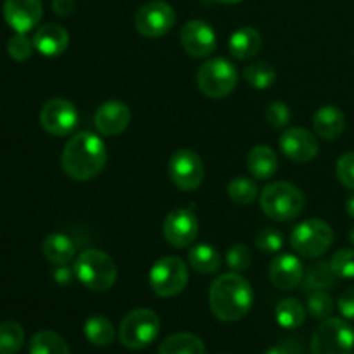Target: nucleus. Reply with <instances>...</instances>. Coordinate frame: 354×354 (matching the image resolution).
Masks as SVG:
<instances>
[{"instance_id":"1","label":"nucleus","mask_w":354,"mask_h":354,"mask_svg":"<svg viewBox=\"0 0 354 354\" xmlns=\"http://www.w3.org/2000/svg\"><path fill=\"white\" fill-rule=\"evenodd\" d=\"M107 162V149L102 138L90 131L73 135L64 145L61 165L66 175L76 182H86L99 175Z\"/></svg>"},{"instance_id":"2","label":"nucleus","mask_w":354,"mask_h":354,"mask_svg":"<svg viewBox=\"0 0 354 354\" xmlns=\"http://www.w3.org/2000/svg\"><path fill=\"white\" fill-rule=\"evenodd\" d=\"M252 301L254 294L251 283L239 273L218 277L209 289L211 311L221 322L242 320L251 310Z\"/></svg>"},{"instance_id":"3","label":"nucleus","mask_w":354,"mask_h":354,"mask_svg":"<svg viewBox=\"0 0 354 354\" xmlns=\"http://www.w3.org/2000/svg\"><path fill=\"white\" fill-rule=\"evenodd\" d=\"M75 275L92 292H106L116 283L118 268L109 254L99 249H86L76 258Z\"/></svg>"},{"instance_id":"4","label":"nucleus","mask_w":354,"mask_h":354,"mask_svg":"<svg viewBox=\"0 0 354 354\" xmlns=\"http://www.w3.org/2000/svg\"><path fill=\"white\" fill-rule=\"evenodd\" d=\"M261 209L270 220L290 221L304 209V196L294 183H270L261 192Z\"/></svg>"},{"instance_id":"5","label":"nucleus","mask_w":354,"mask_h":354,"mask_svg":"<svg viewBox=\"0 0 354 354\" xmlns=\"http://www.w3.org/2000/svg\"><path fill=\"white\" fill-rule=\"evenodd\" d=\"M159 332H161V320L158 315L152 310L140 308V310L130 311L121 320L118 337L124 348L138 351L152 344Z\"/></svg>"},{"instance_id":"6","label":"nucleus","mask_w":354,"mask_h":354,"mask_svg":"<svg viewBox=\"0 0 354 354\" xmlns=\"http://www.w3.org/2000/svg\"><path fill=\"white\" fill-rule=\"evenodd\" d=\"M239 73L228 59L214 57L204 62L197 71L199 90L209 99H223L237 86Z\"/></svg>"},{"instance_id":"7","label":"nucleus","mask_w":354,"mask_h":354,"mask_svg":"<svg viewBox=\"0 0 354 354\" xmlns=\"http://www.w3.org/2000/svg\"><path fill=\"white\" fill-rule=\"evenodd\" d=\"M334 242V230L324 220H306L297 225L290 234V245L304 258H320L330 249Z\"/></svg>"},{"instance_id":"8","label":"nucleus","mask_w":354,"mask_h":354,"mask_svg":"<svg viewBox=\"0 0 354 354\" xmlns=\"http://www.w3.org/2000/svg\"><path fill=\"white\" fill-rule=\"evenodd\" d=\"M149 283L159 297H175L189 283V268L183 259L176 256H166L158 259L149 272Z\"/></svg>"},{"instance_id":"9","label":"nucleus","mask_w":354,"mask_h":354,"mask_svg":"<svg viewBox=\"0 0 354 354\" xmlns=\"http://www.w3.org/2000/svg\"><path fill=\"white\" fill-rule=\"evenodd\" d=\"M354 330L341 318H327L311 337V354H351Z\"/></svg>"},{"instance_id":"10","label":"nucleus","mask_w":354,"mask_h":354,"mask_svg":"<svg viewBox=\"0 0 354 354\" xmlns=\"http://www.w3.org/2000/svg\"><path fill=\"white\" fill-rule=\"evenodd\" d=\"M168 175L175 187L190 192L203 185L206 169H204V162L197 152L190 151V149H178L169 158Z\"/></svg>"},{"instance_id":"11","label":"nucleus","mask_w":354,"mask_h":354,"mask_svg":"<svg viewBox=\"0 0 354 354\" xmlns=\"http://www.w3.org/2000/svg\"><path fill=\"white\" fill-rule=\"evenodd\" d=\"M176 14L165 0H152L142 6L135 16V28L145 38H161L175 26Z\"/></svg>"},{"instance_id":"12","label":"nucleus","mask_w":354,"mask_h":354,"mask_svg":"<svg viewBox=\"0 0 354 354\" xmlns=\"http://www.w3.org/2000/svg\"><path fill=\"white\" fill-rule=\"evenodd\" d=\"M40 124L48 135L66 137L78 124V109L68 99H50L41 107Z\"/></svg>"},{"instance_id":"13","label":"nucleus","mask_w":354,"mask_h":354,"mask_svg":"<svg viewBox=\"0 0 354 354\" xmlns=\"http://www.w3.org/2000/svg\"><path fill=\"white\" fill-rule=\"evenodd\" d=\"M199 234V221L196 213L189 207L173 209L162 223V235L173 248H187Z\"/></svg>"},{"instance_id":"14","label":"nucleus","mask_w":354,"mask_h":354,"mask_svg":"<svg viewBox=\"0 0 354 354\" xmlns=\"http://www.w3.org/2000/svg\"><path fill=\"white\" fill-rule=\"evenodd\" d=\"M180 41L183 50L196 59L207 57L216 48V35L214 30L201 19H192L180 31Z\"/></svg>"},{"instance_id":"15","label":"nucleus","mask_w":354,"mask_h":354,"mask_svg":"<svg viewBox=\"0 0 354 354\" xmlns=\"http://www.w3.org/2000/svg\"><path fill=\"white\" fill-rule=\"evenodd\" d=\"M44 16L41 0H6L3 19L16 33H28Z\"/></svg>"},{"instance_id":"16","label":"nucleus","mask_w":354,"mask_h":354,"mask_svg":"<svg viewBox=\"0 0 354 354\" xmlns=\"http://www.w3.org/2000/svg\"><path fill=\"white\" fill-rule=\"evenodd\" d=\"M280 149L294 162H310L320 152L317 137L304 128H289L280 137Z\"/></svg>"},{"instance_id":"17","label":"nucleus","mask_w":354,"mask_h":354,"mask_svg":"<svg viewBox=\"0 0 354 354\" xmlns=\"http://www.w3.org/2000/svg\"><path fill=\"white\" fill-rule=\"evenodd\" d=\"M130 107L120 100H107V102L100 104L93 116L95 128L106 137H116V135L123 133L130 124Z\"/></svg>"},{"instance_id":"18","label":"nucleus","mask_w":354,"mask_h":354,"mask_svg":"<svg viewBox=\"0 0 354 354\" xmlns=\"http://www.w3.org/2000/svg\"><path fill=\"white\" fill-rule=\"evenodd\" d=\"M270 280L282 290L296 289L304 279V266L301 259L294 254H282L270 265Z\"/></svg>"},{"instance_id":"19","label":"nucleus","mask_w":354,"mask_h":354,"mask_svg":"<svg viewBox=\"0 0 354 354\" xmlns=\"http://www.w3.org/2000/svg\"><path fill=\"white\" fill-rule=\"evenodd\" d=\"M35 50L40 52L45 57H57L68 48L69 33L61 24L47 23L41 24L33 35Z\"/></svg>"},{"instance_id":"20","label":"nucleus","mask_w":354,"mask_h":354,"mask_svg":"<svg viewBox=\"0 0 354 354\" xmlns=\"http://www.w3.org/2000/svg\"><path fill=\"white\" fill-rule=\"evenodd\" d=\"M263 47L261 35L258 30L251 26H242L232 33L230 40H228V48L230 54L239 61H249V59L256 57Z\"/></svg>"},{"instance_id":"21","label":"nucleus","mask_w":354,"mask_h":354,"mask_svg":"<svg viewBox=\"0 0 354 354\" xmlns=\"http://www.w3.org/2000/svg\"><path fill=\"white\" fill-rule=\"evenodd\" d=\"M313 127L325 140H337L346 128V116L337 106H322L313 116Z\"/></svg>"},{"instance_id":"22","label":"nucleus","mask_w":354,"mask_h":354,"mask_svg":"<svg viewBox=\"0 0 354 354\" xmlns=\"http://www.w3.org/2000/svg\"><path fill=\"white\" fill-rule=\"evenodd\" d=\"M248 169L254 178L268 180L279 169V159L270 145H256L248 154Z\"/></svg>"},{"instance_id":"23","label":"nucleus","mask_w":354,"mask_h":354,"mask_svg":"<svg viewBox=\"0 0 354 354\" xmlns=\"http://www.w3.org/2000/svg\"><path fill=\"white\" fill-rule=\"evenodd\" d=\"M41 252H44L45 259L57 266H64L75 258L76 245L71 237L66 234H50L45 237L44 244H41Z\"/></svg>"},{"instance_id":"24","label":"nucleus","mask_w":354,"mask_h":354,"mask_svg":"<svg viewBox=\"0 0 354 354\" xmlns=\"http://www.w3.org/2000/svg\"><path fill=\"white\" fill-rule=\"evenodd\" d=\"M159 354H206V346L197 335L189 332L171 334L161 342Z\"/></svg>"},{"instance_id":"25","label":"nucleus","mask_w":354,"mask_h":354,"mask_svg":"<svg viewBox=\"0 0 354 354\" xmlns=\"http://www.w3.org/2000/svg\"><path fill=\"white\" fill-rule=\"evenodd\" d=\"M189 265L201 275H213L220 270L221 256L211 244H196L189 251Z\"/></svg>"},{"instance_id":"26","label":"nucleus","mask_w":354,"mask_h":354,"mask_svg":"<svg viewBox=\"0 0 354 354\" xmlns=\"http://www.w3.org/2000/svg\"><path fill=\"white\" fill-rule=\"evenodd\" d=\"M337 283V275L332 270V265L327 261H318L311 266L303 279V289L308 292H317V290H327Z\"/></svg>"},{"instance_id":"27","label":"nucleus","mask_w":354,"mask_h":354,"mask_svg":"<svg viewBox=\"0 0 354 354\" xmlns=\"http://www.w3.org/2000/svg\"><path fill=\"white\" fill-rule=\"evenodd\" d=\"M83 332H85V337L88 339L90 344L99 346V348H106V346L113 344L114 339H116L113 324L106 317H100V315L90 317L85 322Z\"/></svg>"},{"instance_id":"28","label":"nucleus","mask_w":354,"mask_h":354,"mask_svg":"<svg viewBox=\"0 0 354 354\" xmlns=\"http://www.w3.org/2000/svg\"><path fill=\"white\" fill-rule=\"evenodd\" d=\"M30 354H69V346L64 337L52 330H41L31 337L28 346Z\"/></svg>"},{"instance_id":"29","label":"nucleus","mask_w":354,"mask_h":354,"mask_svg":"<svg viewBox=\"0 0 354 354\" xmlns=\"http://www.w3.org/2000/svg\"><path fill=\"white\" fill-rule=\"evenodd\" d=\"M304 318H306V310H304L303 304L297 299H294V297L282 299L277 304L275 320L282 328H287V330L299 328L301 325L304 324Z\"/></svg>"},{"instance_id":"30","label":"nucleus","mask_w":354,"mask_h":354,"mask_svg":"<svg viewBox=\"0 0 354 354\" xmlns=\"http://www.w3.org/2000/svg\"><path fill=\"white\" fill-rule=\"evenodd\" d=\"M244 80L249 83L251 86L258 90H265L270 88L273 83L277 82V71L270 62L259 61V62H252V64L245 66L244 68Z\"/></svg>"},{"instance_id":"31","label":"nucleus","mask_w":354,"mask_h":354,"mask_svg":"<svg viewBox=\"0 0 354 354\" xmlns=\"http://www.w3.org/2000/svg\"><path fill=\"white\" fill-rule=\"evenodd\" d=\"M24 344V330L17 322L0 324V354H17Z\"/></svg>"},{"instance_id":"32","label":"nucleus","mask_w":354,"mask_h":354,"mask_svg":"<svg viewBox=\"0 0 354 354\" xmlns=\"http://www.w3.org/2000/svg\"><path fill=\"white\" fill-rule=\"evenodd\" d=\"M228 197L239 206H249L258 199V185L248 176H237L228 183Z\"/></svg>"},{"instance_id":"33","label":"nucleus","mask_w":354,"mask_h":354,"mask_svg":"<svg viewBox=\"0 0 354 354\" xmlns=\"http://www.w3.org/2000/svg\"><path fill=\"white\" fill-rule=\"evenodd\" d=\"M308 311L313 318L318 320H327L334 313V301L325 290H317L311 292L308 297Z\"/></svg>"},{"instance_id":"34","label":"nucleus","mask_w":354,"mask_h":354,"mask_svg":"<svg viewBox=\"0 0 354 354\" xmlns=\"http://www.w3.org/2000/svg\"><path fill=\"white\" fill-rule=\"evenodd\" d=\"M337 279H354V249H341L330 259Z\"/></svg>"},{"instance_id":"35","label":"nucleus","mask_w":354,"mask_h":354,"mask_svg":"<svg viewBox=\"0 0 354 354\" xmlns=\"http://www.w3.org/2000/svg\"><path fill=\"white\" fill-rule=\"evenodd\" d=\"M33 40L26 37V33H16L7 41V52L14 61H26L33 54Z\"/></svg>"},{"instance_id":"36","label":"nucleus","mask_w":354,"mask_h":354,"mask_svg":"<svg viewBox=\"0 0 354 354\" xmlns=\"http://www.w3.org/2000/svg\"><path fill=\"white\" fill-rule=\"evenodd\" d=\"M283 242H286L283 234L277 228H265L256 237V245H258L259 251L266 252V254L279 252L283 248Z\"/></svg>"},{"instance_id":"37","label":"nucleus","mask_w":354,"mask_h":354,"mask_svg":"<svg viewBox=\"0 0 354 354\" xmlns=\"http://www.w3.org/2000/svg\"><path fill=\"white\" fill-rule=\"evenodd\" d=\"M251 251L244 244H234L227 252V265L232 272L241 273L251 265Z\"/></svg>"},{"instance_id":"38","label":"nucleus","mask_w":354,"mask_h":354,"mask_svg":"<svg viewBox=\"0 0 354 354\" xmlns=\"http://www.w3.org/2000/svg\"><path fill=\"white\" fill-rule=\"evenodd\" d=\"M290 109L287 104L280 102V100H275V102L268 104L265 111V120L270 127L273 128H283L289 124L290 121Z\"/></svg>"},{"instance_id":"39","label":"nucleus","mask_w":354,"mask_h":354,"mask_svg":"<svg viewBox=\"0 0 354 354\" xmlns=\"http://www.w3.org/2000/svg\"><path fill=\"white\" fill-rule=\"evenodd\" d=\"M335 175L346 189L354 190V152H346L339 158Z\"/></svg>"},{"instance_id":"40","label":"nucleus","mask_w":354,"mask_h":354,"mask_svg":"<svg viewBox=\"0 0 354 354\" xmlns=\"http://www.w3.org/2000/svg\"><path fill=\"white\" fill-rule=\"evenodd\" d=\"M337 308L341 311V315L348 320H354V287L353 289L344 290V292L339 296Z\"/></svg>"},{"instance_id":"41","label":"nucleus","mask_w":354,"mask_h":354,"mask_svg":"<svg viewBox=\"0 0 354 354\" xmlns=\"http://www.w3.org/2000/svg\"><path fill=\"white\" fill-rule=\"evenodd\" d=\"M52 9L57 16L68 17L75 10V0H52Z\"/></svg>"},{"instance_id":"42","label":"nucleus","mask_w":354,"mask_h":354,"mask_svg":"<svg viewBox=\"0 0 354 354\" xmlns=\"http://www.w3.org/2000/svg\"><path fill=\"white\" fill-rule=\"evenodd\" d=\"M69 270H66V265L62 266L61 270H59V272H55V280H57L59 283H66V282H69V280H71V275H69Z\"/></svg>"},{"instance_id":"43","label":"nucleus","mask_w":354,"mask_h":354,"mask_svg":"<svg viewBox=\"0 0 354 354\" xmlns=\"http://www.w3.org/2000/svg\"><path fill=\"white\" fill-rule=\"evenodd\" d=\"M265 354H292V351L287 346H272L266 349Z\"/></svg>"},{"instance_id":"44","label":"nucleus","mask_w":354,"mask_h":354,"mask_svg":"<svg viewBox=\"0 0 354 354\" xmlns=\"http://www.w3.org/2000/svg\"><path fill=\"white\" fill-rule=\"evenodd\" d=\"M346 211H348L349 216L354 218V192L348 197V201H346Z\"/></svg>"},{"instance_id":"45","label":"nucleus","mask_w":354,"mask_h":354,"mask_svg":"<svg viewBox=\"0 0 354 354\" xmlns=\"http://www.w3.org/2000/svg\"><path fill=\"white\" fill-rule=\"evenodd\" d=\"M214 2L225 3V6H234V3H241L242 0H214Z\"/></svg>"},{"instance_id":"46","label":"nucleus","mask_w":354,"mask_h":354,"mask_svg":"<svg viewBox=\"0 0 354 354\" xmlns=\"http://www.w3.org/2000/svg\"><path fill=\"white\" fill-rule=\"evenodd\" d=\"M349 241H351L353 244H354V228L351 230V234H349Z\"/></svg>"},{"instance_id":"47","label":"nucleus","mask_w":354,"mask_h":354,"mask_svg":"<svg viewBox=\"0 0 354 354\" xmlns=\"http://www.w3.org/2000/svg\"><path fill=\"white\" fill-rule=\"evenodd\" d=\"M223 354H227V353H223Z\"/></svg>"}]
</instances>
